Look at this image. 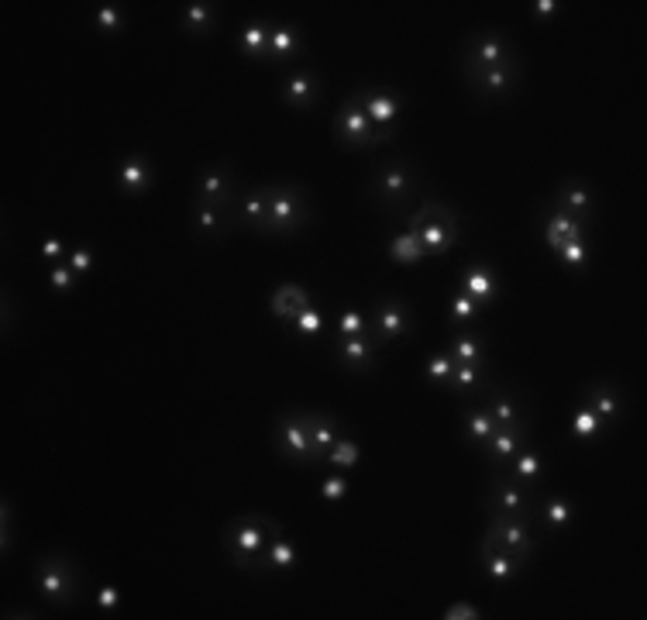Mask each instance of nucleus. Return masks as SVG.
Returning a JSON list of instances; mask_svg holds the SVG:
<instances>
[{"instance_id": "nucleus-29", "label": "nucleus", "mask_w": 647, "mask_h": 620, "mask_svg": "<svg viewBox=\"0 0 647 620\" xmlns=\"http://www.w3.org/2000/svg\"><path fill=\"white\" fill-rule=\"evenodd\" d=\"M586 224H579L572 214L558 211V207H551L548 214H544V242H548L551 252H558L565 242H575V238H586Z\"/></svg>"}, {"instance_id": "nucleus-5", "label": "nucleus", "mask_w": 647, "mask_h": 620, "mask_svg": "<svg viewBox=\"0 0 647 620\" xmlns=\"http://www.w3.org/2000/svg\"><path fill=\"white\" fill-rule=\"evenodd\" d=\"M314 207L303 186L293 183H269V217H265V235L293 238L310 228Z\"/></svg>"}, {"instance_id": "nucleus-1", "label": "nucleus", "mask_w": 647, "mask_h": 620, "mask_svg": "<svg viewBox=\"0 0 647 620\" xmlns=\"http://www.w3.org/2000/svg\"><path fill=\"white\" fill-rule=\"evenodd\" d=\"M283 521L265 514H241L231 517L221 527V545L231 562L245 572H265V552H269L272 538L283 531Z\"/></svg>"}, {"instance_id": "nucleus-48", "label": "nucleus", "mask_w": 647, "mask_h": 620, "mask_svg": "<svg viewBox=\"0 0 647 620\" xmlns=\"http://www.w3.org/2000/svg\"><path fill=\"white\" fill-rule=\"evenodd\" d=\"M558 259L565 262V266H572V269L586 266V262H589V245H586V238H575V242H565V245L558 248Z\"/></svg>"}, {"instance_id": "nucleus-53", "label": "nucleus", "mask_w": 647, "mask_h": 620, "mask_svg": "<svg viewBox=\"0 0 647 620\" xmlns=\"http://www.w3.org/2000/svg\"><path fill=\"white\" fill-rule=\"evenodd\" d=\"M558 0H537L534 4V18L537 21H544V18H551V14H558Z\"/></svg>"}, {"instance_id": "nucleus-4", "label": "nucleus", "mask_w": 647, "mask_h": 620, "mask_svg": "<svg viewBox=\"0 0 647 620\" xmlns=\"http://www.w3.org/2000/svg\"><path fill=\"white\" fill-rule=\"evenodd\" d=\"M35 586L42 600L56 610H69L83 596V569L73 555L49 552L35 558Z\"/></svg>"}, {"instance_id": "nucleus-12", "label": "nucleus", "mask_w": 647, "mask_h": 620, "mask_svg": "<svg viewBox=\"0 0 647 620\" xmlns=\"http://www.w3.org/2000/svg\"><path fill=\"white\" fill-rule=\"evenodd\" d=\"M272 441H276V452L286 462H300V465H314V452H310V434L303 424V410H283L272 424Z\"/></svg>"}, {"instance_id": "nucleus-50", "label": "nucleus", "mask_w": 647, "mask_h": 620, "mask_svg": "<svg viewBox=\"0 0 647 620\" xmlns=\"http://www.w3.org/2000/svg\"><path fill=\"white\" fill-rule=\"evenodd\" d=\"M441 617H444V620H479L482 610L475 607V603H451V607L444 610Z\"/></svg>"}, {"instance_id": "nucleus-25", "label": "nucleus", "mask_w": 647, "mask_h": 620, "mask_svg": "<svg viewBox=\"0 0 647 620\" xmlns=\"http://www.w3.org/2000/svg\"><path fill=\"white\" fill-rule=\"evenodd\" d=\"M217 25H221V7L210 4V0H193V4H186L183 14H179V31L190 38L214 35Z\"/></svg>"}, {"instance_id": "nucleus-26", "label": "nucleus", "mask_w": 647, "mask_h": 620, "mask_svg": "<svg viewBox=\"0 0 647 620\" xmlns=\"http://www.w3.org/2000/svg\"><path fill=\"white\" fill-rule=\"evenodd\" d=\"M307 307H310V293L300 283H279L269 297V314L283 324H293V317Z\"/></svg>"}, {"instance_id": "nucleus-41", "label": "nucleus", "mask_w": 647, "mask_h": 620, "mask_svg": "<svg viewBox=\"0 0 647 620\" xmlns=\"http://www.w3.org/2000/svg\"><path fill=\"white\" fill-rule=\"evenodd\" d=\"M603 428H606V424L599 421V414H596V410H592V407H586V403H582V407H579V414L572 417V428H568V431H572V438H582V441H589V438H596V434L603 431Z\"/></svg>"}, {"instance_id": "nucleus-15", "label": "nucleus", "mask_w": 647, "mask_h": 620, "mask_svg": "<svg viewBox=\"0 0 647 620\" xmlns=\"http://www.w3.org/2000/svg\"><path fill=\"white\" fill-rule=\"evenodd\" d=\"M527 434H530V421L524 424H513V428H496L493 438L479 448L482 462L489 465L493 472H506V465L513 462V455L527 445Z\"/></svg>"}, {"instance_id": "nucleus-33", "label": "nucleus", "mask_w": 647, "mask_h": 620, "mask_svg": "<svg viewBox=\"0 0 647 620\" xmlns=\"http://www.w3.org/2000/svg\"><path fill=\"white\" fill-rule=\"evenodd\" d=\"M462 431H465V438H469L472 448H482L489 438H493L496 421H493V414L486 410V403H475V407L462 410Z\"/></svg>"}, {"instance_id": "nucleus-49", "label": "nucleus", "mask_w": 647, "mask_h": 620, "mask_svg": "<svg viewBox=\"0 0 647 620\" xmlns=\"http://www.w3.org/2000/svg\"><path fill=\"white\" fill-rule=\"evenodd\" d=\"M66 262H69V269H73L76 276H83V273H87V269L93 266V248H90V245H76V248H69Z\"/></svg>"}, {"instance_id": "nucleus-45", "label": "nucleus", "mask_w": 647, "mask_h": 620, "mask_svg": "<svg viewBox=\"0 0 647 620\" xmlns=\"http://www.w3.org/2000/svg\"><path fill=\"white\" fill-rule=\"evenodd\" d=\"M451 372H455V359H451L448 352H438V355H431L427 359V366H424V376L431 379L434 386H448V379H451Z\"/></svg>"}, {"instance_id": "nucleus-7", "label": "nucleus", "mask_w": 647, "mask_h": 620, "mask_svg": "<svg viewBox=\"0 0 647 620\" xmlns=\"http://www.w3.org/2000/svg\"><path fill=\"white\" fill-rule=\"evenodd\" d=\"M520 62L517 45L510 42L503 28H482L469 35L462 49V69H496V66H510Z\"/></svg>"}, {"instance_id": "nucleus-14", "label": "nucleus", "mask_w": 647, "mask_h": 620, "mask_svg": "<svg viewBox=\"0 0 647 620\" xmlns=\"http://www.w3.org/2000/svg\"><path fill=\"white\" fill-rule=\"evenodd\" d=\"M197 200L200 204H214V207H235L238 204L235 166H231V162L204 166V173H200V180H197Z\"/></svg>"}, {"instance_id": "nucleus-13", "label": "nucleus", "mask_w": 647, "mask_h": 620, "mask_svg": "<svg viewBox=\"0 0 647 620\" xmlns=\"http://www.w3.org/2000/svg\"><path fill=\"white\" fill-rule=\"evenodd\" d=\"M462 76L479 100H506L524 80V62H510V66L496 69H462Z\"/></svg>"}, {"instance_id": "nucleus-40", "label": "nucleus", "mask_w": 647, "mask_h": 620, "mask_svg": "<svg viewBox=\"0 0 647 620\" xmlns=\"http://www.w3.org/2000/svg\"><path fill=\"white\" fill-rule=\"evenodd\" d=\"M358 459H362V448H358L352 438H345V434H341V438L331 445V452L324 455V462L331 465V469H341V472H345V469H355Z\"/></svg>"}, {"instance_id": "nucleus-38", "label": "nucleus", "mask_w": 647, "mask_h": 620, "mask_svg": "<svg viewBox=\"0 0 647 620\" xmlns=\"http://www.w3.org/2000/svg\"><path fill=\"white\" fill-rule=\"evenodd\" d=\"M389 259H393L396 266H420L427 255H424V245L417 242V235H413V231H403V235H396L393 242H389Z\"/></svg>"}, {"instance_id": "nucleus-3", "label": "nucleus", "mask_w": 647, "mask_h": 620, "mask_svg": "<svg viewBox=\"0 0 647 620\" xmlns=\"http://www.w3.org/2000/svg\"><path fill=\"white\" fill-rule=\"evenodd\" d=\"M407 231L417 235V242L424 245L427 259H444L448 252H455V245L462 242V221L441 200H420L417 211L407 214Z\"/></svg>"}, {"instance_id": "nucleus-34", "label": "nucleus", "mask_w": 647, "mask_h": 620, "mask_svg": "<svg viewBox=\"0 0 647 620\" xmlns=\"http://www.w3.org/2000/svg\"><path fill=\"white\" fill-rule=\"evenodd\" d=\"M296 562H300L296 541L290 538V531L283 527V531L272 538L269 552H265V572H290V569H296Z\"/></svg>"}, {"instance_id": "nucleus-30", "label": "nucleus", "mask_w": 647, "mask_h": 620, "mask_svg": "<svg viewBox=\"0 0 647 620\" xmlns=\"http://www.w3.org/2000/svg\"><path fill=\"white\" fill-rule=\"evenodd\" d=\"M479 562H482V572H486V579H489V583H496V586L513 583V579H517V572L524 569V565H520L513 555H506L503 548L482 545V541H479Z\"/></svg>"}, {"instance_id": "nucleus-22", "label": "nucleus", "mask_w": 647, "mask_h": 620, "mask_svg": "<svg viewBox=\"0 0 647 620\" xmlns=\"http://www.w3.org/2000/svg\"><path fill=\"white\" fill-rule=\"evenodd\" d=\"M334 355H338V366L348 372H369L376 366L379 345L372 341V335H358V338H334Z\"/></svg>"}, {"instance_id": "nucleus-21", "label": "nucleus", "mask_w": 647, "mask_h": 620, "mask_svg": "<svg viewBox=\"0 0 647 620\" xmlns=\"http://www.w3.org/2000/svg\"><path fill=\"white\" fill-rule=\"evenodd\" d=\"M118 186H121L124 197H145V193L155 186V166L145 159L142 152L124 155L121 166H118Z\"/></svg>"}, {"instance_id": "nucleus-51", "label": "nucleus", "mask_w": 647, "mask_h": 620, "mask_svg": "<svg viewBox=\"0 0 647 620\" xmlns=\"http://www.w3.org/2000/svg\"><path fill=\"white\" fill-rule=\"evenodd\" d=\"M97 607L104 610V614H114V610L121 607V589L118 586H104L97 593Z\"/></svg>"}, {"instance_id": "nucleus-24", "label": "nucleus", "mask_w": 647, "mask_h": 620, "mask_svg": "<svg viewBox=\"0 0 647 620\" xmlns=\"http://www.w3.org/2000/svg\"><path fill=\"white\" fill-rule=\"evenodd\" d=\"M582 403L592 407L599 414V421L603 424H613L617 417L623 414V393L617 383H610V379H599V383H589L586 393H582Z\"/></svg>"}, {"instance_id": "nucleus-42", "label": "nucleus", "mask_w": 647, "mask_h": 620, "mask_svg": "<svg viewBox=\"0 0 647 620\" xmlns=\"http://www.w3.org/2000/svg\"><path fill=\"white\" fill-rule=\"evenodd\" d=\"M358 335H369V317H365L358 307L341 310V317H338V335H334V338H358Z\"/></svg>"}, {"instance_id": "nucleus-43", "label": "nucleus", "mask_w": 647, "mask_h": 620, "mask_svg": "<svg viewBox=\"0 0 647 620\" xmlns=\"http://www.w3.org/2000/svg\"><path fill=\"white\" fill-rule=\"evenodd\" d=\"M290 328H293L300 338H317V335L324 331V314H321V310H317L314 304H310L307 310H300V314L293 317Z\"/></svg>"}, {"instance_id": "nucleus-39", "label": "nucleus", "mask_w": 647, "mask_h": 620, "mask_svg": "<svg viewBox=\"0 0 647 620\" xmlns=\"http://www.w3.org/2000/svg\"><path fill=\"white\" fill-rule=\"evenodd\" d=\"M93 25H97L100 35L114 38V35H121L124 25H128V14H124L121 4H100L97 11H93Z\"/></svg>"}, {"instance_id": "nucleus-47", "label": "nucleus", "mask_w": 647, "mask_h": 620, "mask_svg": "<svg viewBox=\"0 0 647 620\" xmlns=\"http://www.w3.org/2000/svg\"><path fill=\"white\" fill-rule=\"evenodd\" d=\"M76 283H80V276L69 269V262H56V266L49 269V286L56 293H73Z\"/></svg>"}, {"instance_id": "nucleus-16", "label": "nucleus", "mask_w": 647, "mask_h": 620, "mask_svg": "<svg viewBox=\"0 0 647 620\" xmlns=\"http://www.w3.org/2000/svg\"><path fill=\"white\" fill-rule=\"evenodd\" d=\"M551 207H558V211L572 214L579 224H592V214H596V193H592V186L586 180H579V176H572V180H561L558 183V193L555 200H551Z\"/></svg>"}, {"instance_id": "nucleus-9", "label": "nucleus", "mask_w": 647, "mask_h": 620, "mask_svg": "<svg viewBox=\"0 0 647 620\" xmlns=\"http://www.w3.org/2000/svg\"><path fill=\"white\" fill-rule=\"evenodd\" d=\"M486 510L503 517H534V490L510 476V472H493L486 486Z\"/></svg>"}, {"instance_id": "nucleus-20", "label": "nucleus", "mask_w": 647, "mask_h": 620, "mask_svg": "<svg viewBox=\"0 0 647 620\" xmlns=\"http://www.w3.org/2000/svg\"><path fill=\"white\" fill-rule=\"evenodd\" d=\"M321 90H324L321 76L296 66L290 69V76H286V83H283V104L296 107V111H310V107L321 100Z\"/></svg>"}, {"instance_id": "nucleus-31", "label": "nucleus", "mask_w": 647, "mask_h": 620, "mask_svg": "<svg viewBox=\"0 0 647 620\" xmlns=\"http://www.w3.org/2000/svg\"><path fill=\"white\" fill-rule=\"evenodd\" d=\"M458 283H462V293H469L472 300H479L482 307L489 304V300H496V293H500V283H496V273L486 266V262H475V266L462 269V276H458Z\"/></svg>"}, {"instance_id": "nucleus-35", "label": "nucleus", "mask_w": 647, "mask_h": 620, "mask_svg": "<svg viewBox=\"0 0 647 620\" xmlns=\"http://www.w3.org/2000/svg\"><path fill=\"white\" fill-rule=\"evenodd\" d=\"M482 386H489V376L482 366H455L451 372L448 386H444V393H455V397H479Z\"/></svg>"}, {"instance_id": "nucleus-6", "label": "nucleus", "mask_w": 647, "mask_h": 620, "mask_svg": "<svg viewBox=\"0 0 647 620\" xmlns=\"http://www.w3.org/2000/svg\"><path fill=\"white\" fill-rule=\"evenodd\" d=\"M389 138H393L389 131H379L376 124L369 121V114L362 111L355 93L341 100L338 114H334V142H338L341 149L365 152V149H376V145H386Z\"/></svg>"}, {"instance_id": "nucleus-27", "label": "nucleus", "mask_w": 647, "mask_h": 620, "mask_svg": "<svg viewBox=\"0 0 647 620\" xmlns=\"http://www.w3.org/2000/svg\"><path fill=\"white\" fill-rule=\"evenodd\" d=\"M272 25L276 21L269 18H252L238 35V52L248 62H269V38H272Z\"/></svg>"}, {"instance_id": "nucleus-2", "label": "nucleus", "mask_w": 647, "mask_h": 620, "mask_svg": "<svg viewBox=\"0 0 647 620\" xmlns=\"http://www.w3.org/2000/svg\"><path fill=\"white\" fill-rule=\"evenodd\" d=\"M365 200L386 214H407L420 200V173L407 159H386L365 186Z\"/></svg>"}, {"instance_id": "nucleus-19", "label": "nucleus", "mask_w": 647, "mask_h": 620, "mask_svg": "<svg viewBox=\"0 0 647 620\" xmlns=\"http://www.w3.org/2000/svg\"><path fill=\"white\" fill-rule=\"evenodd\" d=\"M235 207H214V204H200L193 200V231L200 238H210V242H221L235 231Z\"/></svg>"}, {"instance_id": "nucleus-46", "label": "nucleus", "mask_w": 647, "mask_h": 620, "mask_svg": "<svg viewBox=\"0 0 647 620\" xmlns=\"http://www.w3.org/2000/svg\"><path fill=\"white\" fill-rule=\"evenodd\" d=\"M348 493H352V479L348 476H338V472H334V476H324V483H321L324 503H341Z\"/></svg>"}, {"instance_id": "nucleus-8", "label": "nucleus", "mask_w": 647, "mask_h": 620, "mask_svg": "<svg viewBox=\"0 0 647 620\" xmlns=\"http://www.w3.org/2000/svg\"><path fill=\"white\" fill-rule=\"evenodd\" d=\"M482 545L503 548L506 555H513L520 565H527L537 552L534 531H530L527 517H503V514H489L486 534H482Z\"/></svg>"}, {"instance_id": "nucleus-17", "label": "nucleus", "mask_w": 647, "mask_h": 620, "mask_svg": "<svg viewBox=\"0 0 647 620\" xmlns=\"http://www.w3.org/2000/svg\"><path fill=\"white\" fill-rule=\"evenodd\" d=\"M482 403L486 410L493 414L496 428H513V424H524L527 421V407H524V397L517 390H506V386H486L482 393Z\"/></svg>"}, {"instance_id": "nucleus-32", "label": "nucleus", "mask_w": 647, "mask_h": 620, "mask_svg": "<svg viewBox=\"0 0 647 620\" xmlns=\"http://www.w3.org/2000/svg\"><path fill=\"white\" fill-rule=\"evenodd\" d=\"M506 472H510V476L517 479V483H524L527 490H534V486H537V479L544 476V455L537 452V448L527 441V445L520 448L517 455H513V462L506 465Z\"/></svg>"}, {"instance_id": "nucleus-28", "label": "nucleus", "mask_w": 647, "mask_h": 620, "mask_svg": "<svg viewBox=\"0 0 647 620\" xmlns=\"http://www.w3.org/2000/svg\"><path fill=\"white\" fill-rule=\"evenodd\" d=\"M303 52V35L290 21H276L269 38V62L272 66H290V62Z\"/></svg>"}, {"instance_id": "nucleus-23", "label": "nucleus", "mask_w": 647, "mask_h": 620, "mask_svg": "<svg viewBox=\"0 0 647 620\" xmlns=\"http://www.w3.org/2000/svg\"><path fill=\"white\" fill-rule=\"evenodd\" d=\"M265 217H269V186H252V190L238 193V204H235L238 228L265 235Z\"/></svg>"}, {"instance_id": "nucleus-18", "label": "nucleus", "mask_w": 647, "mask_h": 620, "mask_svg": "<svg viewBox=\"0 0 647 620\" xmlns=\"http://www.w3.org/2000/svg\"><path fill=\"white\" fill-rule=\"evenodd\" d=\"M303 424H307L310 434V452H314V462H324V455L331 452V445L341 438V417L331 414V410H303Z\"/></svg>"}, {"instance_id": "nucleus-52", "label": "nucleus", "mask_w": 647, "mask_h": 620, "mask_svg": "<svg viewBox=\"0 0 647 620\" xmlns=\"http://www.w3.org/2000/svg\"><path fill=\"white\" fill-rule=\"evenodd\" d=\"M62 255H69V252H66V245H62L59 238H45V242H42V259L56 266V262L62 259Z\"/></svg>"}, {"instance_id": "nucleus-10", "label": "nucleus", "mask_w": 647, "mask_h": 620, "mask_svg": "<svg viewBox=\"0 0 647 620\" xmlns=\"http://www.w3.org/2000/svg\"><path fill=\"white\" fill-rule=\"evenodd\" d=\"M413 331V307L400 297H383L372 307L369 317V335L379 348L393 345V341L407 338Z\"/></svg>"}, {"instance_id": "nucleus-44", "label": "nucleus", "mask_w": 647, "mask_h": 620, "mask_svg": "<svg viewBox=\"0 0 647 620\" xmlns=\"http://www.w3.org/2000/svg\"><path fill=\"white\" fill-rule=\"evenodd\" d=\"M479 310H482L479 300H472L469 293L458 290L455 297H451V310H448V317H451V324H469V321H475V317H479Z\"/></svg>"}, {"instance_id": "nucleus-11", "label": "nucleus", "mask_w": 647, "mask_h": 620, "mask_svg": "<svg viewBox=\"0 0 647 620\" xmlns=\"http://www.w3.org/2000/svg\"><path fill=\"white\" fill-rule=\"evenodd\" d=\"M355 100L362 104V111L369 114V121L376 124L379 131H389L396 135L400 128V118H403V107H407V97L393 87H358L352 90Z\"/></svg>"}, {"instance_id": "nucleus-37", "label": "nucleus", "mask_w": 647, "mask_h": 620, "mask_svg": "<svg viewBox=\"0 0 647 620\" xmlns=\"http://www.w3.org/2000/svg\"><path fill=\"white\" fill-rule=\"evenodd\" d=\"M534 514L541 517L548 531H565L575 517V507H572V500H565V496H548V500L541 503V510H534Z\"/></svg>"}, {"instance_id": "nucleus-36", "label": "nucleus", "mask_w": 647, "mask_h": 620, "mask_svg": "<svg viewBox=\"0 0 647 620\" xmlns=\"http://www.w3.org/2000/svg\"><path fill=\"white\" fill-rule=\"evenodd\" d=\"M448 355L455 359V366H482V362H486V345H482L479 335L462 331V335L451 338Z\"/></svg>"}]
</instances>
